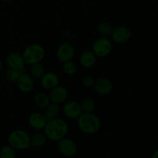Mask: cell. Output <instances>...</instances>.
I'll return each mask as SVG.
<instances>
[{
  "mask_svg": "<svg viewBox=\"0 0 158 158\" xmlns=\"http://www.w3.org/2000/svg\"><path fill=\"white\" fill-rule=\"evenodd\" d=\"M40 83L45 89L50 90L52 88L58 86L60 79L58 75L53 72H45L43 77L40 78Z\"/></svg>",
  "mask_w": 158,
  "mask_h": 158,
  "instance_id": "cell-15",
  "label": "cell"
},
{
  "mask_svg": "<svg viewBox=\"0 0 158 158\" xmlns=\"http://www.w3.org/2000/svg\"><path fill=\"white\" fill-rule=\"evenodd\" d=\"M112 49V42L106 37H102V38L97 40L93 43L91 50L97 57L103 58V57H106L110 55Z\"/></svg>",
  "mask_w": 158,
  "mask_h": 158,
  "instance_id": "cell-5",
  "label": "cell"
},
{
  "mask_svg": "<svg viewBox=\"0 0 158 158\" xmlns=\"http://www.w3.org/2000/svg\"><path fill=\"white\" fill-rule=\"evenodd\" d=\"M30 136L23 130H15L9 134L8 142L11 147L18 151L29 149L30 145Z\"/></svg>",
  "mask_w": 158,
  "mask_h": 158,
  "instance_id": "cell-3",
  "label": "cell"
},
{
  "mask_svg": "<svg viewBox=\"0 0 158 158\" xmlns=\"http://www.w3.org/2000/svg\"><path fill=\"white\" fill-rule=\"evenodd\" d=\"M113 26H111L110 23L107 22H101L97 26V31L99 33L104 36H107L111 34L113 31Z\"/></svg>",
  "mask_w": 158,
  "mask_h": 158,
  "instance_id": "cell-23",
  "label": "cell"
},
{
  "mask_svg": "<svg viewBox=\"0 0 158 158\" xmlns=\"http://www.w3.org/2000/svg\"><path fill=\"white\" fill-rule=\"evenodd\" d=\"M46 122H47V120H46L44 114L39 112L32 113L29 115V118H28L29 125L35 131H40L44 129Z\"/></svg>",
  "mask_w": 158,
  "mask_h": 158,
  "instance_id": "cell-14",
  "label": "cell"
},
{
  "mask_svg": "<svg viewBox=\"0 0 158 158\" xmlns=\"http://www.w3.org/2000/svg\"><path fill=\"white\" fill-rule=\"evenodd\" d=\"M63 114L70 120H76L83 114L80 103L77 101H69L63 106Z\"/></svg>",
  "mask_w": 158,
  "mask_h": 158,
  "instance_id": "cell-10",
  "label": "cell"
},
{
  "mask_svg": "<svg viewBox=\"0 0 158 158\" xmlns=\"http://www.w3.org/2000/svg\"><path fill=\"white\" fill-rule=\"evenodd\" d=\"M49 97L52 103H57V104L64 103L68 98L67 89L64 86L58 85L49 90Z\"/></svg>",
  "mask_w": 158,
  "mask_h": 158,
  "instance_id": "cell-11",
  "label": "cell"
},
{
  "mask_svg": "<svg viewBox=\"0 0 158 158\" xmlns=\"http://www.w3.org/2000/svg\"><path fill=\"white\" fill-rule=\"evenodd\" d=\"M77 125L80 131L86 134H94L100 131L101 122L97 115L83 113L77 119Z\"/></svg>",
  "mask_w": 158,
  "mask_h": 158,
  "instance_id": "cell-2",
  "label": "cell"
},
{
  "mask_svg": "<svg viewBox=\"0 0 158 158\" xmlns=\"http://www.w3.org/2000/svg\"><path fill=\"white\" fill-rule=\"evenodd\" d=\"M43 131L47 139L52 141L58 142L63 137H66L69 131V127L63 119L56 117L47 120Z\"/></svg>",
  "mask_w": 158,
  "mask_h": 158,
  "instance_id": "cell-1",
  "label": "cell"
},
{
  "mask_svg": "<svg viewBox=\"0 0 158 158\" xmlns=\"http://www.w3.org/2000/svg\"><path fill=\"white\" fill-rule=\"evenodd\" d=\"M45 73V69L41 63L30 65V75L33 79H40Z\"/></svg>",
  "mask_w": 158,
  "mask_h": 158,
  "instance_id": "cell-22",
  "label": "cell"
},
{
  "mask_svg": "<svg viewBox=\"0 0 158 158\" xmlns=\"http://www.w3.org/2000/svg\"><path fill=\"white\" fill-rule=\"evenodd\" d=\"M15 150L10 145H5L0 149V158H15Z\"/></svg>",
  "mask_w": 158,
  "mask_h": 158,
  "instance_id": "cell-25",
  "label": "cell"
},
{
  "mask_svg": "<svg viewBox=\"0 0 158 158\" xmlns=\"http://www.w3.org/2000/svg\"><path fill=\"white\" fill-rule=\"evenodd\" d=\"M82 112L85 114H92L95 111L96 103L93 99L85 98L80 103Z\"/></svg>",
  "mask_w": 158,
  "mask_h": 158,
  "instance_id": "cell-20",
  "label": "cell"
},
{
  "mask_svg": "<svg viewBox=\"0 0 158 158\" xmlns=\"http://www.w3.org/2000/svg\"><path fill=\"white\" fill-rule=\"evenodd\" d=\"M63 70L67 76H73L77 72V65L72 60L63 63Z\"/></svg>",
  "mask_w": 158,
  "mask_h": 158,
  "instance_id": "cell-24",
  "label": "cell"
},
{
  "mask_svg": "<svg viewBox=\"0 0 158 158\" xmlns=\"http://www.w3.org/2000/svg\"><path fill=\"white\" fill-rule=\"evenodd\" d=\"M97 62V56L92 50H85L80 56V63L83 67L89 69L93 67Z\"/></svg>",
  "mask_w": 158,
  "mask_h": 158,
  "instance_id": "cell-16",
  "label": "cell"
},
{
  "mask_svg": "<svg viewBox=\"0 0 158 158\" xmlns=\"http://www.w3.org/2000/svg\"><path fill=\"white\" fill-rule=\"evenodd\" d=\"M94 89L97 94L101 96H106L112 93L114 85L109 79L105 78V77H100L95 80Z\"/></svg>",
  "mask_w": 158,
  "mask_h": 158,
  "instance_id": "cell-9",
  "label": "cell"
},
{
  "mask_svg": "<svg viewBox=\"0 0 158 158\" xmlns=\"http://www.w3.org/2000/svg\"><path fill=\"white\" fill-rule=\"evenodd\" d=\"M23 73H24L23 69H15L9 68V69L6 70L5 73V77L10 83H16L17 80Z\"/></svg>",
  "mask_w": 158,
  "mask_h": 158,
  "instance_id": "cell-21",
  "label": "cell"
},
{
  "mask_svg": "<svg viewBox=\"0 0 158 158\" xmlns=\"http://www.w3.org/2000/svg\"><path fill=\"white\" fill-rule=\"evenodd\" d=\"M6 61L9 69H23L26 64L23 54L18 52H12L8 54Z\"/></svg>",
  "mask_w": 158,
  "mask_h": 158,
  "instance_id": "cell-12",
  "label": "cell"
},
{
  "mask_svg": "<svg viewBox=\"0 0 158 158\" xmlns=\"http://www.w3.org/2000/svg\"><path fill=\"white\" fill-rule=\"evenodd\" d=\"M17 87L23 94L30 93L34 88V79L30 74L23 73L16 82Z\"/></svg>",
  "mask_w": 158,
  "mask_h": 158,
  "instance_id": "cell-13",
  "label": "cell"
},
{
  "mask_svg": "<svg viewBox=\"0 0 158 158\" xmlns=\"http://www.w3.org/2000/svg\"><path fill=\"white\" fill-rule=\"evenodd\" d=\"M47 140L44 132H38L30 137V145L34 148H40L44 146Z\"/></svg>",
  "mask_w": 158,
  "mask_h": 158,
  "instance_id": "cell-18",
  "label": "cell"
},
{
  "mask_svg": "<svg viewBox=\"0 0 158 158\" xmlns=\"http://www.w3.org/2000/svg\"><path fill=\"white\" fill-rule=\"evenodd\" d=\"M151 158H158V148L157 150H155V151H154V153H153L152 157H151Z\"/></svg>",
  "mask_w": 158,
  "mask_h": 158,
  "instance_id": "cell-27",
  "label": "cell"
},
{
  "mask_svg": "<svg viewBox=\"0 0 158 158\" xmlns=\"http://www.w3.org/2000/svg\"><path fill=\"white\" fill-rule=\"evenodd\" d=\"M57 148H58L59 152L65 157H73L77 152V143L73 140L66 137L59 140Z\"/></svg>",
  "mask_w": 158,
  "mask_h": 158,
  "instance_id": "cell-6",
  "label": "cell"
},
{
  "mask_svg": "<svg viewBox=\"0 0 158 158\" xmlns=\"http://www.w3.org/2000/svg\"><path fill=\"white\" fill-rule=\"evenodd\" d=\"M75 55L73 46L69 43H63L58 46L56 50L57 59L62 63L72 60Z\"/></svg>",
  "mask_w": 158,
  "mask_h": 158,
  "instance_id": "cell-8",
  "label": "cell"
},
{
  "mask_svg": "<svg viewBox=\"0 0 158 158\" xmlns=\"http://www.w3.org/2000/svg\"><path fill=\"white\" fill-rule=\"evenodd\" d=\"M110 35L111 39L114 43H118V44H123V43H127L131 40V32L129 28L120 26L114 28Z\"/></svg>",
  "mask_w": 158,
  "mask_h": 158,
  "instance_id": "cell-7",
  "label": "cell"
},
{
  "mask_svg": "<svg viewBox=\"0 0 158 158\" xmlns=\"http://www.w3.org/2000/svg\"><path fill=\"white\" fill-rule=\"evenodd\" d=\"M46 55L44 47L40 44L33 43L26 46L23 51V58L26 63L29 65L41 63Z\"/></svg>",
  "mask_w": 158,
  "mask_h": 158,
  "instance_id": "cell-4",
  "label": "cell"
},
{
  "mask_svg": "<svg viewBox=\"0 0 158 158\" xmlns=\"http://www.w3.org/2000/svg\"><path fill=\"white\" fill-rule=\"evenodd\" d=\"M95 79L94 77L89 75L84 76L82 79V85L86 88L94 87V83H95Z\"/></svg>",
  "mask_w": 158,
  "mask_h": 158,
  "instance_id": "cell-26",
  "label": "cell"
},
{
  "mask_svg": "<svg viewBox=\"0 0 158 158\" xmlns=\"http://www.w3.org/2000/svg\"><path fill=\"white\" fill-rule=\"evenodd\" d=\"M1 1L3 2H9L13 1V0H1Z\"/></svg>",
  "mask_w": 158,
  "mask_h": 158,
  "instance_id": "cell-28",
  "label": "cell"
},
{
  "mask_svg": "<svg viewBox=\"0 0 158 158\" xmlns=\"http://www.w3.org/2000/svg\"><path fill=\"white\" fill-rule=\"evenodd\" d=\"M34 101H35V105L41 109H45L51 102L49 100V95L44 94V93H38L35 96Z\"/></svg>",
  "mask_w": 158,
  "mask_h": 158,
  "instance_id": "cell-19",
  "label": "cell"
},
{
  "mask_svg": "<svg viewBox=\"0 0 158 158\" xmlns=\"http://www.w3.org/2000/svg\"><path fill=\"white\" fill-rule=\"evenodd\" d=\"M60 112V104H57V103L50 102V103L45 108V113L43 114H44V116L46 117V120H52V119L58 117Z\"/></svg>",
  "mask_w": 158,
  "mask_h": 158,
  "instance_id": "cell-17",
  "label": "cell"
},
{
  "mask_svg": "<svg viewBox=\"0 0 158 158\" xmlns=\"http://www.w3.org/2000/svg\"><path fill=\"white\" fill-rule=\"evenodd\" d=\"M2 62L0 60V71L2 70Z\"/></svg>",
  "mask_w": 158,
  "mask_h": 158,
  "instance_id": "cell-29",
  "label": "cell"
}]
</instances>
